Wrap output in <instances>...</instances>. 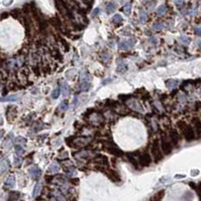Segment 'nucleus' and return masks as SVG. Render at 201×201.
<instances>
[{"label": "nucleus", "mask_w": 201, "mask_h": 201, "mask_svg": "<svg viewBox=\"0 0 201 201\" xmlns=\"http://www.w3.org/2000/svg\"><path fill=\"white\" fill-rule=\"evenodd\" d=\"M41 190H42V183L41 182H37L35 185V188H33V197H37L40 195V193H41Z\"/></svg>", "instance_id": "obj_28"}, {"label": "nucleus", "mask_w": 201, "mask_h": 201, "mask_svg": "<svg viewBox=\"0 0 201 201\" xmlns=\"http://www.w3.org/2000/svg\"><path fill=\"white\" fill-rule=\"evenodd\" d=\"M19 97L16 96V95H12V96H7L3 97V98H0V102H16L18 101Z\"/></svg>", "instance_id": "obj_27"}, {"label": "nucleus", "mask_w": 201, "mask_h": 201, "mask_svg": "<svg viewBox=\"0 0 201 201\" xmlns=\"http://www.w3.org/2000/svg\"><path fill=\"white\" fill-rule=\"evenodd\" d=\"M8 168H9V161L7 159H4L3 161L0 162V174H2V173H4L5 171H7Z\"/></svg>", "instance_id": "obj_21"}, {"label": "nucleus", "mask_w": 201, "mask_h": 201, "mask_svg": "<svg viewBox=\"0 0 201 201\" xmlns=\"http://www.w3.org/2000/svg\"><path fill=\"white\" fill-rule=\"evenodd\" d=\"M139 21H141V23H145L146 21H147V13H146L145 10H141V11L139 12Z\"/></svg>", "instance_id": "obj_42"}, {"label": "nucleus", "mask_w": 201, "mask_h": 201, "mask_svg": "<svg viewBox=\"0 0 201 201\" xmlns=\"http://www.w3.org/2000/svg\"><path fill=\"white\" fill-rule=\"evenodd\" d=\"M61 43L64 45V47H65V49H66V51H69V48H70V45L69 44L67 43V41L65 39H63V38H61Z\"/></svg>", "instance_id": "obj_47"}, {"label": "nucleus", "mask_w": 201, "mask_h": 201, "mask_svg": "<svg viewBox=\"0 0 201 201\" xmlns=\"http://www.w3.org/2000/svg\"><path fill=\"white\" fill-rule=\"evenodd\" d=\"M114 10H115V4H114L113 2H109L106 5V12L108 14H110V13H113Z\"/></svg>", "instance_id": "obj_36"}, {"label": "nucleus", "mask_w": 201, "mask_h": 201, "mask_svg": "<svg viewBox=\"0 0 201 201\" xmlns=\"http://www.w3.org/2000/svg\"><path fill=\"white\" fill-rule=\"evenodd\" d=\"M20 197V193L17 191H13L9 193V197H8V201H17Z\"/></svg>", "instance_id": "obj_29"}, {"label": "nucleus", "mask_w": 201, "mask_h": 201, "mask_svg": "<svg viewBox=\"0 0 201 201\" xmlns=\"http://www.w3.org/2000/svg\"><path fill=\"white\" fill-rule=\"evenodd\" d=\"M15 143H18L17 145H19V144H25L26 143V140L24 138H22V137H18V138L15 139Z\"/></svg>", "instance_id": "obj_46"}, {"label": "nucleus", "mask_w": 201, "mask_h": 201, "mask_svg": "<svg viewBox=\"0 0 201 201\" xmlns=\"http://www.w3.org/2000/svg\"><path fill=\"white\" fill-rule=\"evenodd\" d=\"M28 174H29V176L31 177V179L37 180V179L40 178V176H41L42 171L37 166H33L28 169Z\"/></svg>", "instance_id": "obj_13"}, {"label": "nucleus", "mask_w": 201, "mask_h": 201, "mask_svg": "<svg viewBox=\"0 0 201 201\" xmlns=\"http://www.w3.org/2000/svg\"><path fill=\"white\" fill-rule=\"evenodd\" d=\"M163 196H164V191L162 190V191L158 192L156 195H154L153 197L151 198V200H150V201H161V200H162V198H163Z\"/></svg>", "instance_id": "obj_35"}, {"label": "nucleus", "mask_w": 201, "mask_h": 201, "mask_svg": "<svg viewBox=\"0 0 201 201\" xmlns=\"http://www.w3.org/2000/svg\"><path fill=\"white\" fill-rule=\"evenodd\" d=\"M135 45V39L130 38L128 40H122L118 43V48L122 50H128V49H132L134 48V46Z\"/></svg>", "instance_id": "obj_9"}, {"label": "nucleus", "mask_w": 201, "mask_h": 201, "mask_svg": "<svg viewBox=\"0 0 201 201\" xmlns=\"http://www.w3.org/2000/svg\"><path fill=\"white\" fill-rule=\"evenodd\" d=\"M74 156H75V158L77 160H88L90 157L93 156V153L91 151H89V150H84V151L76 153Z\"/></svg>", "instance_id": "obj_12"}, {"label": "nucleus", "mask_w": 201, "mask_h": 201, "mask_svg": "<svg viewBox=\"0 0 201 201\" xmlns=\"http://www.w3.org/2000/svg\"><path fill=\"white\" fill-rule=\"evenodd\" d=\"M7 15H8V13H3V14L1 15V17H2V18H5V17H7Z\"/></svg>", "instance_id": "obj_54"}, {"label": "nucleus", "mask_w": 201, "mask_h": 201, "mask_svg": "<svg viewBox=\"0 0 201 201\" xmlns=\"http://www.w3.org/2000/svg\"><path fill=\"white\" fill-rule=\"evenodd\" d=\"M123 11H124V13H125L126 15H130V11H132V3H130V2H128V3L124 5Z\"/></svg>", "instance_id": "obj_39"}, {"label": "nucleus", "mask_w": 201, "mask_h": 201, "mask_svg": "<svg viewBox=\"0 0 201 201\" xmlns=\"http://www.w3.org/2000/svg\"><path fill=\"white\" fill-rule=\"evenodd\" d=\"M23 22H24V26H25V30H26V34L27 36H30L31 34V23L30 20L27 16H24L23 17Z\"/></svg>", "instance_id": "obj_17"}, {"label": "nucleus", "mask_w": 201, "mask_h": 201, "mask_svg": "<svg viewBox=\"0 0 201 201\" xmlns=\"http://www.w3.org/2000/svg\"><path fill=\"white\" fill-rule=\"evenodd\" d=\"M139 164L143 167H148L151 165L152 163V157L149 153H143L141 156H139Z\"/></svg>", "instance_id": "obj_11"}, {"label": "nucleus", "mask_w": 201, "mask_h": 201, "mask_svg": "<svg viewBox=\"0 0 201 201\" xmlns=\"http://www.w3.org/2000/svg\"><path fill=\"white\" fill-rule=\"evenodd\" d=\"M99 12H100V9H99V8H95L94 10H93V12H92V15L94 16H97L99 14Z\"/></svg>", "instance_id": "obj_49"}, {"label": "nucleus", "mask_w": 201, "mask_h": 201, "mask_svg": "<svg viewBox=\"0 0 201 201\" xmlns=\"http://www.w3.org/2000/svg\"><path fill=\"white\" fill-rule=\"evenodd\" d=\"M52 54L54 56V58H57L59 60H63V56L61 54L60 50L58 48H53L52 49Z\"/></svg>", "instance_id": "obj_31"}, {"label": "nucleus", "mask_w": 201, "mask_h": 201, "mask_svg": "<svg viewBox=\"0 0 201 201\" xmlns=\"http://www.w3.org/2000/svg\"><path fill=\"white\" fill-rule=\"evenodd\" d=\"M199 47H200V48H201V41H200V42H199Z\"/></svg>", "instance_id": "obj_55"}, {"label": "nucleus", "mask_w": 201, "mask_h": 201, "mask_svg": "<svg viewBox=\"0 0 201 201\" xmlns=\"http://www.w3.org/2000/svg\"><path fill=\"white\" fill-rule=\"evenodd\" d=\"M126 106H128L130 109L134 110L135 112H139V113H145V110H143V106L139 104V101H137L135 99H128L126 101Z\"/></svg>", "instance_id": "obj_5"}, {"label": "nucleus", "mask_w": 201, "mask_h": 201, "mask_svg": "<svg viewBox=\"0 0 201 201\" xmlns=\"http://www.w3.org/2000/svg\"><path fill=\"white\" fill-rule=\"evenodd\" d=\"M13 163H14V166H16V167H20V166H21V164H22V158H21V156L16 155L15 157H14Z\"/></svg>", "instance_id": "obj_38"}, {"label": "nucleus", "mask_w": 201, "mask_h": 201, "mask_svg": "<svg viewBox=\"0 0 201 201\" xmlns=\"http://www.w3.org/2000/svg\"><path fill=\"white\" fill-rule=\"evenodd\" d=\"M169 139H170L173 147H178L180 144V141H181L180 134L178 133V131H176V130L170 131V133H169Z\"/></svg>", "instance_id": "obj_8"}, {"label": "nucleus", "mask_w": 201, "mask_h": 201, "mask_svg": "<svg viewBox=\"0 0 201 201\" xmlns=\"http://www.w3.org/2000/svg\"><path fill=\"white\" fill-rule=\"evenodd\" d=\"M12 137H13V134L10 133V134L7 136V138L4 140V142H3V147L4 148H9L10 147V145H11V143H12Z\"/></svg>", "instance_id": "obj_30"}, {"label": "nucleus", "mask_w": 201, "mask_h": 201, "mask_svg": "<svg viewBox=\"0 0 201 201\" xmlns=\"http://www.w3.org/2000/svg\"><path fill=\"white\" fill-rule=\"evenodd\" d=\"M179 82L177 80H173V79H170V80H166V86L168 88H170V90H172V88H176L177 86H178Z\"/></svg>", "instance_id": "obj_23"}, {"label": "nucleus", "mask_w": 201, "mask_h": 201, "mask_svg": "<svg viewBox=\"0 0 201 201\" xmlns=\"http://www.w3.org/2000/svg\"><path fill=\"white\" fill-rule=\"evenodd\" d=\"M179 40L182 42V43L186 44V45H188V44H189V42H190V38H189V37H187V36H180Z\"/></svg>", "instance_id": "obj_45"}, {"label": "nucleus", "mask_w": 201, "mask_h": 201, "mask_svg": "<svg viewBox=\"0 0 201 201\" xmlns=\"http://www.w3.org/2000/svg\"><path fill=\"white\" fill-rule=\"evenodd\" d=\"M15 186V177L14 175H10L4 182V187L5 188H13Z\"/></svg>", "instance_id": "obj_15"}, {"label": "nucleus", "mask_w": 201, "mask_h": 201, "mask_svg": "<svg viewBox=\"0 0 201 201\" xmlns=\"http://www.w3.org/2000/svg\"><path fill=\"white\" fill-rule=\"evenodd\" d=\"M90 122H92L93 124H101L103 122V118L101 115H98V114H92L90 116Z\"/></svg>", "instance_id": "obj_18"}, {"label": "nucleus", "mask_w": 201, "mask_h": 201, "mask_svg": "<svg viewBox=\"0 0 201 201\" xmlns=\"http://www.w3.org/2000/svg\"><path fill=\"white\" fill-rule=\"evenodd\" d=\"M68 108H69V103H68L67 101H63L62 103L60 104V106H59V110H60L61 112L67 111Z\"/></svg>", "instance_id": "obj_37"}, {"label": "nucleus", "mask_w": 201, "mask_h": 201, "mask_svg": "<svg viewBox=\"0 0 201 201\" xmlns=\"http://www.w3.org/2000/svg\"><path fill=\"white\" fill-rule=\"evenodd\" d=\"M76 75H77V71H76V69H69V71L66 73V78L69 80H73L76 78Z\"/></svg>", "instance_id": "obj_32"}, {"label": "nucleus", "mask_w": 201, "mask_h": 201, "mask_svg": "<svg viewBox=\"0 0 201 201\" xmlns=\"http://www.w3.org/2000/svg\"><path fill=\"white\" fill-rule=\"evenodd\" d=\"M90 142L89 138H76V139H72V140H67V143L69 144L71 147L74 148H80V147H84L86 146L88 143Z\"/></svg>", "instance_id": "obj_4"}, {"label": "nucleus", "mask_w": 201, "mask_h": 201, "mask_svg": "<svg viewBox=\"0 0 201 201\" xmlns=\"http://www.w3.org/2000/svg\"><path fill=\"white\" fill-rule=\"evenodd\" d=\"M94 162L98 163V164H101V165H107L108 164V159H107V157H105V156L99 155L94 159Z\"/></svg>", "instance_id": "obj_22"}, {"label": "nucleus", "mask_w": 201, "mask_h": 201, "mask_svg": "<svg viewBox=\"0 0 201 201\" xmlns=\"http://www.w3.org/2000/svg\"><path fill=\"white\" fill-rule=\"evenodd\" d=\"M153 28L155 29V30L159 31V30H162L163 28V23L162 22H159V21H157V22H155L153 24Z\"/></svg>", "instance_id": "obj_43"}, {"label": "nucleus", "mask_w": 201, "mask_h": 201, "mask_svg": "<svg viewBox=\"0 0 201 201\" xmlns=\"http://www.w3.org/2000/svg\"><path fill=\"white\" fill-rule=\"evenodd\" d=\"M108 177L109 178L111 179L112 181H114V182H118V181H120V176H119V174H118L116 171H114V170H109V172H108Z\"/></svg>", "instance_id": "obj_20"}, {"label": "nucleus", "mask_w": 201, "mask_h": 201, "mask_svg": "<svg viewBox=\"0 0 201 201\" xmlns=\"http://www.w3.org/2000/svg\"><path fill=\"white\" fill-rule=\"evenodd\" d=\"M101 58H102L103 61H107L109 60V58H110V56H109V54H103Z\"/></svg>", "instance_id": "obj_48"}, {"label": "nucleus", "mask_w": 201, "mask_h": 201, "mask_svg": "<svg viewBox=\"0 0 201 201\" xmlns=\"http://www.w3.org/2000/svg\"><path fill=\"white\" fill-rule=\"evenodd\" d=\"M122 17H121V15H119V14H115V15L112 17V23H114V24H116V25H118V24H121L122 23Z\"/></svg>", "instance_id": "obj_34"}, {"label": "nucleus", "mask_w": 201, "mask_h": 201, "mask_svg": "<svg viewBox=\"0 0 201 201\" xmlns=\"http://www.w3.org/2000/svg\"><path fill=\"white\" fill-rule=\"evenodd\" d=\"M16 115H17V109L14 106H9L6 109V119L9 123H12L15 120Z\"/></svg>", "instance_id": "obj_10"}, {"label": "nucleus", "mask_w": 201, "mask_h": 201, "mask_svg": "<svg viewBox=\"0 0 201 201\" xmlns=\"http://www.w3.org/2000/svg\"><path fill=\"white\" fill-rule=\"evenodd\" d=\"M61 91H62V96L64 97V98H68L70 95V86H68V84L66 82H61Z\"/></svg>", "instance_id": "obj_14"}, {"label": "nucleus", "mask_w": 201, "mask_h": 201, "mask_svg": "<svg viewBox=\"0 0 201 201\" xmlns=\"http://www.w3.org/2000/svg\"><path fill=\"white\" fill-rule=\"evenodd\" d=\"M68 156H67V152H64V153H63V155L62 154H61V156H60V158H62V159H64V158H67Z\"/></svg>", "instance_id": "obj_51"}, {"label": "nucleus", "mask_w": 201, "mask_h": 201, "mask_svg": "<svg viewBox=\"0 0 201 201\" xmlns=\"http://www.w3.org/2000/svg\"><path fill=\"white\" fill-rule=\"evenodd\" d=\"M3 134H4V132H3V130H0V139L3 137Z\"/></svg>", "instance_id": "obj_53"}, {"label": "nucleus", "mask_w": 201, "mask_h": 201, "mask_svg": "<svg viewBox=\"0 0 201 201\" xmlns=\"http://www.w3.org/2000/svg\"><path fill=\"white\" fill-rule=\"evenodd\" d=\"M198 173H199V172H198L197 170H193V171L191 172V175H192V176H196V175H197Z\"/></svg>", "instance_id": "obj_52"}, {"label": "nucleus", "mask_w": 201, "mask_h": 201, "mask_svg": "<svg viewBox=\"0 0 201 201\" xmlns=\"http://www.w3.org/2000/svg\"><path fill=\"white\" fill-rule=\"evenodd\" d=\"M79 82H90L89 73H88L86 71H81V73H80V75H79Z\"/></svg>", "instance_id": "obj_24"}, {"label": "nucleus", "mask_w": 201, "mask_h": 201, "mask_svg": "<svg viewBox=\"0 0 201 201\" xmlns=\"http://www.w3.org/2000/svg\"><path fill=\"white\" fill-rule=\"evenodd\" d=\"M65 171H66L68 176H70V177H73V176H75V175L77 174V172H76V169L74 168L73 166H69L68 168H65Z\"/></svg>", "instance_id": "obj_33"}, {"label": "nucleus", "mask_w": 201, "mask_h": 201, "mask_svg": "<svg viewBox=\"0 0 201 201\" xmlns=\"http://www.w3.org/2000/svg\"><path fill=\"white\" fill-rule=\"evenodd\" d=\"M151 154L153 155L154 160H155L156 163H158L159 161H161L163 159V152H162V150H161L159 140H154L153 143H152V145H151Z\"/></svg>", "instance_id": "obj_2"}, {"label": "nucleus", "mask_w": 201, "mask_h": 201, "mask_svg": "<svg viewBox=\"0 0 201 201\" xmlns=\"http://www.w3.org/2000/svg\"><path fill=\"white\" fill-rule=\"evenodd\" d=\"M128 71V64L121 60L117 61V71L118 73H125Z\"/></svg>", "instance_id": "obj_19"}, {"label": "nucleus", "mask_w": 201, "mask_h": 201, "mask_svg": "<svg viewBox=\"0 0 201 201\" xmlns=\"http://www.w3.org/2000/svg\"><path fill=\"white\" fill-rule=\"evenodd\" d=\"M59 170H60V166H59L58 163H56V162H53L48 168V171L50 173H57V172H59Z\"/></svg>", "instance_id": "obj_25"}, {"label": "nucleus", "mask_w": 201, "mask_h": 201, "mask_svg": "<svg viewBox=\"0 0 201 201\" xmlns=\"http://www.w3.org/2000/svg\"><path fill=\"white\" fill-rule=\"evenodd\" d=\"M90 88V82H79V86H78V88L80 91H83V92H87Z\"/></svg>", "instance_id": "obj_26"}, {"label": "nucleus", "mask_w": 201, "mask_h": 201, "mask_svg": "<svg viewBox=\"0 0 201 201\" xmlns=\"http://www.w3.org/2000/svg\"><path fill=\"white\" fill-rule=\"evenodd\" d=\"M195 34L198 35V36H201V26L200 27H196V28H195Z\"/></svg>", "instance_id": "obj_50"}, {"label": "nucleus", "mask_w": 201, "mask_h": 201, "mask_svg": "<svg viewBox=\"0 0 201 201\" xmlns=\"http://www.w3.org/2000/svg\"><path fill=\"white\" fill-rule=\"evenodd\" d=\"M14 150H15V153L16 155L20 156L21 154L24 152V149H23V147L21 145H15V147H14Z\"/></svg>", "instance_id": "obj_41"}, {"label": "nucleus", "mask_w": 201, "mask_h": 201, "mask_svg": "<svg viewBox=\"0 0 201 201\" xmlns=\"http://www.w3.org/2000/svg\"><path fill=\"white\" fill-rule=\"evenodd\" d=\"M167 11V7L165 5H161L158 7V9H157V14H158L159 16L163 15V14L165 13V12Z\"/></svg>", "instance_id": "obj_40"}, {"label": "nucleus", "mask_w": 201, "mask_h": 201, "mask_svg": "<svg viewBox=\"0 0 201 201\" xmlns=\"http://www.w3.org/2000/svg\"><path fill=\"white\" fill-rule=\"evenodd\" d=\"M104 146L106 147L107 151L110 152L112 155H115V156H121L122 155V151L113 143V142H107V143L104 144Z\"/></svg>", "instance_id": "obj_7"}, {"label": "nucleus", "mask_w": 201, "mask_h": 201, "mask_svg": "<svg viewBox=\"0 0 201 201\" xmlns=\"http://www.w3.org/2000/svg\"><path fill=\"white\" fill-rule=\"evenodd\" d=\"M160 147H161L162 152L165 154V155H169V154L172 153L173 148H174L172 145V143H171L170 139H169V137H167V136H163L162 138H161Z\"/></svg>", "instance_id": "obj_3"}, {"label": "nucleus", "mask_w": 201, "mask_h": 201, "mask_svg": "<svg viewBox=\"0 0 201 201\" xmlns=\"http://www.w3.org/2000/svg\"><path fill=\"white\" fill-rule=\"evenodd\" d=\"M51 200L52 201H66V198L64 197L62 192L60 191H56L52 194V197H51Z\"/></svg>", "instance_id": "obj_16"}, {"label": "nucleus", "mask_w": 201, "mask_h": 201, "mask_svg": "<svg viewBox=\"0 0 201 201\" xmlns=\"http://www.w3.org/2000/svg\"><path fill=\"white\" fill-rule=\"evenodd\" d=\"M192 123V128L194 130V133H195L196 138H201V119L199 117H194L192 118L191 120Z\"/></svg>", "instance_id": "obj_6"}, {"label": "nucleus", "mask_w": 201, "mask_h": 201, "mask_svg": "<svg viewBox=\"0 0 201 201\" xmlns=\"http://www.w3.org/2000/svg\"><path fill=\"white\" fill-rule=\"evenodd\" d=\"M60 94H61V90H60V88H55V90L53 91V94H52L53 99H58V98H59V96H60Z\"/></svg>", "instance_id": "obj_44"}, {"label": "nucleus", "mask_w": 201, "mask_h": 201, "mask_svg": "<svg viewBox=\"0 0 201 201\" xmlns=\"http://www.w3.org/2000/svg\"><path fill=\"white\" fill-rule=\"evenodd\" d=\"M177 127H178V129L181 131L184 139L187 142H192L196 139L195 133H194V130H193V128H192L191 125L187 124V123L183 122V121H179V122L177 123Z\"/></svg>", "instance_id": "obj_1"}]
</instances>
